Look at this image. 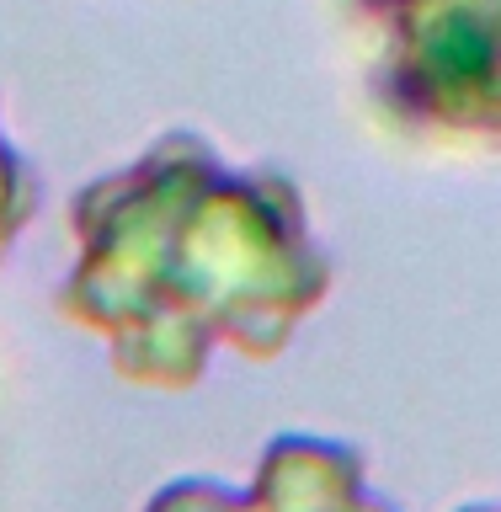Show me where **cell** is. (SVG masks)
I'll return each mask as SVG.
<instances>
[{
	"label": "cell",
	"instance_id": "5",
	"mask_svg": "<svg viewBox=\"0 0 501 512\" xmlns=\"http://www.w3.org/2000/svg\"><path fill=\"white\" fill-rule=\"evenodd\" d=\"M464 512H501V507H464Z\"/></svg>",
	"mask_w": 501,
	"mask_h": 512
},
{
	"label": "cell",
	"instance_id": "4",
	"mask_svg": "<svg viewBox=\"0 0 501 512\" xmlns=\"http://www.w3.org/2000/svg\"><path fill=\"white\" fill-rule=\"evenodd\" d=\"M32 208H38V176L0 134V256L16 240V230L32 219Z\"/></svg>",
	"mask_w": 501,
	"mask_h": 512
},
{
	"label": "cell",
	"instance_id": "3",
	"mask_svg": "<svg viewBox=\"0 0 501 512\" xmlns=\"http://www.w3.org/2000/svg\"><path fill=\"white\" fill-rule=\"evenodd\" d=\"M144 512H395L368 491L363 459L326 438H278L246 491L214 480H176Z\"/></svg>",
	"mask_w": 501,
	"mask_h": 512
},
{
	"label": "cell",
	"instance_id": "1",
	"mask_svg": "<svg viewBox=\"0 0 501 512\" xmlns=\"http://www.w3.org/2000/svg\"><path fill=\"white\" fill-rule=\"evenodd\" d=\"M80 256L59 310L96 331L128 384L187 390L219 347L272 358L326 299L336 262L299 187L224 166L176 128L70 203Z\"/></svg>",
	"mask_w": 501,
	"mask_h": 512
},
{
	"label": "cell",
	"instance_id": "2",
	"mask_svg": "<svg viewBox=\"0 0 501 512\" xmlns=\"http://www.w3.org/2000/svg\"><path fill=\"white\" fill-rule=\"evenodd\" d=\"M363 80L427 139H501V0H347Z\"/></svg>",
	"mask_w": 501,
	"mask_h": 512
}]
</instances>
